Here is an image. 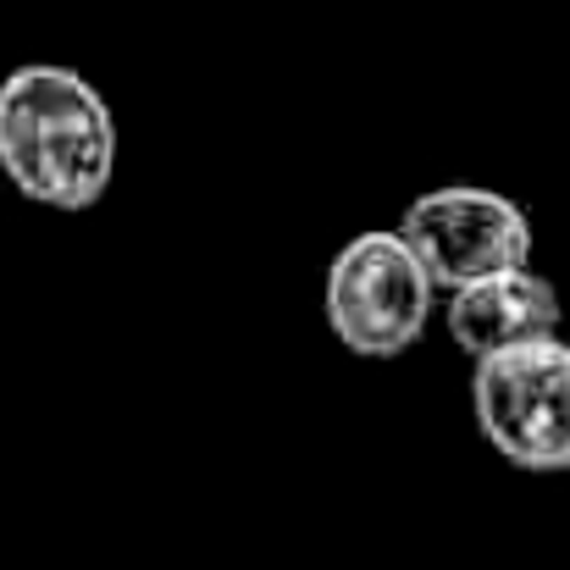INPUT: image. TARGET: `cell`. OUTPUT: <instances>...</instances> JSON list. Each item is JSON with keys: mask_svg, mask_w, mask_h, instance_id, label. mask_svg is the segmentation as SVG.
Masks as SVG:
<instances>
[{"mask_svg": "<svg viewBox=\"0 0 570 570\" xmlns=\"http://www.w3.org/2000/svg\"><path fill=\"white\" fill-rule=\"evenodd\" d=\"M0 173L45 210H89L117 178V111L61 61H28L0 78Z\"/></svg>", "mask_w": 570, "mask_h": 570, "instance_id": "obj_1", "label": "cell"}, {"mask_svg": "<svg viewBox=\"0 0 570 570\" xmlns=\"http://www.w3.org/2000/svg\"><path fill=\"white\" fill-rule=\"evenodd\" d=\"M322 311L350 355L393 361L410 344H421L438 311V283L399 227H366L333 255L322 283Z\"/></svg>", "mask_w": 570, "mask_h": 570, "instance_id": "obj_2", "label": "cell"}, {"mask_svg": "<svg viewBox=\"0 0 570 570\" xmlns=\"http://www.w3.org/2000/svg\"><path fill=\"white\" fill-rule=\"evenodd\" d=\"M471 415L482 443L504 465L538 476L570 471V344L538 338L493 361H476Z\"/></svg>", "mask_w": 570, "mask_h": 570, "instance_id": "obj_3", "label": "cell"}, {"mask_svg": "<svg viewBox=\"0 0 570 570\" xmlns=\"http://www.w3.org/2000/svg\"><path fill=\"white\" fill-rule=\"evenodd\" d=\"M399 233L432 272L438 294L532 266V216L510 194L482 184H438L415 194L399 216Z\"/></svg>", "mask_w": 570, "mask_h": 570, "instance_id": "obj_4", "label": "cell"}, {"mask_svg": "<svg viewBox=\"0 0 570 570\" xmlns=\"http://www.w3.org/2000/svg\"><path fill=\"white\" fill-rule=\"evenodd\" d=\"M560 322H566L560 288L532 266L471 283V288L449 294V305H443V327H449L454 350L471 355V361H493L504 350L560 338Z\"/></svg>", "mask_w": 570, "mask_h": 570, "instance_id": "obj_5", "label": "cell"}]
</instances>
